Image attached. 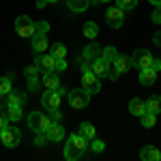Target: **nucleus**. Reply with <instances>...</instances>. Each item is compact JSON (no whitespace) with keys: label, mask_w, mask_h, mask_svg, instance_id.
I'll use <instances>...</instances> for the list:
<instances>
[{"label":"nucleus","mask_w":161,"mask_h":161,"mask_svg":"<svg viewBox=\"0 0 161 161\" xmlns=\"http://www.w3.org/2000/svg\"><path fill=\"white\" fill-rule=\"evenodd\" d=\"M88 148V140L82 137L80 133H71L67 144H64V159L67 161H77L84 157V153Z\"/></svg>","instance_id":"f257e3e1"},{"label":"nucleus","mask_w":161,"mask_h":161,"mask_svg":"<svg viewBox=\"0 0 161 161\" xmlns=\"http://www.w3.org/2000/svg\"><path fill=\"white\" fill-rule=\"evenodd\" d=\"M90 92H88L86 88H73V90H69V95H67V101H69V105L73 108V110H84L88 103H90Z\"/></svg>","instance_id":"f03ea898"},{"label":"nucleus","mask_w":161,"mask_h":161,"mask_svg":"<svg viewBox=\"0 0 161 161\" xmlns=\"http://www.w3.org/2000/svg\"><path fill=\"white\" fill-rule=\"evenodd\" d=\"M26 123H28L32 133H45V129H47V125L52 120H50V116L43 114V112H30L28 118H26Z\"/></svg>","instance_id":"7ed1b4c3"},{"label":"nucleus","mask_w":161,"mask_h":161,"mask_svg":"<svg viewBox=\"0 0 161 161\" xmlns=\"http://www.w3.org/2000/svg\"><path fill=\"white\" fill-rule=\"evenodd\" d=\"M15 32L22 39H32L37 35V26H35V22H32L28 15H19V17L15 19Z\"/></svg>","instance_id":"20e7f679"},{"label":"nucleus","mask_w":161,"mask_h":161,"mask_svg":"<svg viewBox=\"0 0 161 161\" xmlns=\"http://www.w3.org/2000/svg\"><path fill=\"white\" fill-rule=\"evenodd\" d=\"M0 142H2L7 148H15V146L22 142V133H19V129L7 125L4 129H0Z\"/></svg>","instance_id":"39448f33"},{"label":"nucleus","mask_w":161,"mask_h":161,"mask_svg":"<svg viewBox=\"0 0 161 161\" xmlns=\"http://www.w3.org/2000/svg\"><path fill=\"white\" fill-rule=\"evenodd\" d=\"M153 58H155V56H153L148 50L140 47V50H136L131 54V64L136 67L137 71H140V69H148L150 64H153Z\"/></svg>","instance_id":"423d86ee"},{"label":"nucleus","mask_w":161,"mask_h":161,"mask_svg":"<svg viewBox=\"0 0 161 161\" xmlns=\"http://www.w3.org/2000/svg\"><path fill=\"white\" fill-rule=\"evenodd\" d=\"M82 88H86L90 95L101 92V77L95 75L90 69H88V71H82Z\"/></svg>","instance_id":"0eeeda50"},{"label":"nucleus","mask_w":161,"mask_h":161,"mask_svg":"<svg viewBox=\"0 0 161 161\" xmlns=\"http://www.w3.org/2000/svg\"><path fill=\"white\" fill-rule=\"evenodd\" d=\"M105 22H108L110 28H120L125 24V11L120 7H110L105 11Z\"/></svg>","instance_id":"6e6552de"},{"label":"nucleus","mask_w":161,"mask_h":161,"mask_svg":"<svg viewBox=\"0 0 161 161\" xmlns=\"http://www.w3.org/2000/svg\"><path fill=\"white\" fill-rule=\"evenodd\" d=\"M60 95H58V90H47L45 88V92L41 95V105H43V110H56V108H60Z\"/></svg>","instance_id":"1a4fd4ad"},{"label":"nucleus","mask_w":161,"mask_h":161,"mask_svg":"<svg viewBox=\"0 0 161 161\" xmlns=\"http://www.w3.org/2000/svg\"><path fill=\"white\" fill-rule=\"evenodd\" d=\"M35 64H37L39 73H47V71H54V67H56V58H54L52 54H37Z\"/></svg>","instance_id":"9d476101"},{"label":"nucleus","mask_w":161,"mask_h":161,"mask_svg":"<svg viewBox=\"0 0 161 161\" xmlns=\"http://www.w3.org/2000/svg\"><path fill=\"white\" fill-rule=\"evenodd\" d=\"M131 67H133V64H131V56H129V54H116V58L112 60V69H114L118 75L127 73Z\"/></svg>","instance_id":"9b49d317"},{"label":"nucleus","mask_w":161,"mask_h":161,"mask_svg":"<svg viewBox=\"0 0 161 161\" xmlns=\"http://www.w3.org/2000/svg\"><path fill=\"white\" fill-rule=\"evenodd\" d=\"M45 136H47L50 142H62L64 140V127L58 120H52L47 125V129H45Z\"/></svg>","instance_id":"f8f14e48"},{"label":"nucleus","mask_w":161,"mask_h":161,"mask_svg":"<svg viewBox=\"0 0 161 161\" xmlns=\"http://www.w3.org/2000/svg\"><path fill=\"white\" fill-rule=\"evenodd\" d=\"M110 67H112V64H110V62H105L101 56L90 62V71H92L95 75H99V77H105V75L110 73Z\"/></svg>","instance_id":"ddd939ff"},{"label":"nucleus","mask_w":161,"mask_h":161,"mask_svg":"<svg viewBox=\"0 0 161 161\" xmlns=\"http://www.w3.org/2000/svg\"><path fill=\"white\" fill-rule=\"evenodd\" d=\"M43 86L47 88V90H58V88H60L58 71H47V73H43Z\"/></svg>","instance_id":"4468645a"},{"label":"nucleus","mask_w":161,"mask_h":161,"mask_svg":"<svg viewBox=\"0 0 161 161\" xmlns=\"http://www.w3.org/2000/svg\"><path fill=\"white\" fill-rule=\"evenodd\" d=\"M137 80H140V84H142V86H153V84H155V80H157V71H155L153 67H148V69H140Z\"/></svg>","instance_id":"2eb2a0df"},{"label":"nucleus","mask_w":161,"mask_h":161,"mask_svg":"<svg viewBox=\"0 0 161 161\" xmlns=\"http://www.w3.org/2000/svg\"><path fill=\"white\" fill-rule=\"evenodd\" d=\"M82 56H84V60H88V62H92L95 58H99L101 56V45L99 43H88L86 47H84V52H82Z\"/></svg>","instance_id":"dca6fc26"},{"label":"nucleus","mask_w":161,"mask_h":161,"mask_svg":"<svg viewBox=\"0 0 161 161\" xmlns=\"http://www.w3.org/2000/svg\"><path fill=\"white\" fill-rule=\"evenodd\" d=\"M47 47H50V41H47V37H45V35H39V32H37V35L32 37V52H35V54H43Z\"/></svg>","instance_id":"f3484780"},{"label":"nucleus","mask_w":161,"mask_h":161,"mask_svg":"<svg viewBox=\"0 0 161 161\" xmlns=\"http://www.w3.org/2000/svg\"><path fill=\"white\" fill-rule=\"evenodd\" d=\"M140 157L144 161H159L161 159V153L159 148H155V146H142V150H140Z\"/></svg>","instance_id":"a211bd4d"},{"label":"nucleus","mask_w":161,"mask_h":161,"mask_svg":"<svg viewBox=\"0 0 161 161\" xmlns=\"http://www.w3.org/2000/svg\"><path fill=\"white\" fill-rule=\"evenodd\" d=\"M7 116H9V120H13V123H19L22 116H24L22 105L19 103H7Z\"/></svg>","instance_id":"6ab92c4d"},{"label":"nucleus","mask_w":161,"mask_h":161,"mask_svg":"<svg viewBox=\"0 0 161 161\" xmlns=\"http://www.w3.org/2000/svg\"><path fill=\"white\" fill-rule=\"evenodd\" d=\"M90 2L92 0H67V7L73 13H84L86 9H90Z\"/></svg>","instance_id":"aec40b11"},{"label":"nucleus","mask_w":161,"mask_h":161,"mask_svg":"<svg viewBox=\"0 0 161 161\" xmlns=\"http://www.w3.org/2000/svg\"><path fill=\"white\" fill-rule=\"evenodd\" d=\"M129 112H131V114H133V116H142V114H146V103H144V101L142 99H131L129 101Z\"/></svg>","instance_id":"412c9836"},{"label":"nucleus","mask_w":161,"mask_h":161,"mask_svg":"<svg viewBox=\"0 0 161 161\" xmlns=\"http://www.w3.org/2000/svg\"><path fill=\"white\" fill-rule=\"evenodd\" d=\"M26 101H28V95H26L24 90H11L7 95V103H19V105H24Z\"/></svg>","instance_id":"4be33fe9"},{"label":"nucleus","mask_w":161,"mask_h":161,"mask_svg":"<svg viewBox=\"0 0 161 161\" xmlns=\"http://www.w3.org/2000/svg\"><path fill=\"white\" fill-rule=\"evenodd\" d=\"M82 32H84L86 39H97L99 37V26L95 24V22H86L84 28H82Z\"/></svg>","instance_id":"5701e85b"},{"label":"nucleus","mask_w":161,"mask_h":161,"mask_svg":"<svg viewBox=\"0 0 161 161\" xmlns=\"http://www.w3.org/2000/svg\"><path fill=\"white\" fill-rule=\"evenodd\" d=\"M11 90H13V80L9 77V75H2V77H0V95L7 97Z\"/></svg>","instance_id":"b1692460"},{"label":"nucleus","mask_w":161,"mask_h":161,"mask_svg":"<svg viewBox=\"0 0 161 161\" xmlns=\"http://www.w3.org/2000/svg\"><path fill=\"white\" fill-rule=\"evenodd\" d=\"M146 110L153 112V114H161V97L159 95H157V97L153 95V97L146 101Z\"/></svg>","instance_id":"393cba45"},{"label":"nucleus","mask_w":161,"mask_h":161,"mask_svg":"<svg viewBox=\"0 0 161 161\" xmlns=\"http://www.w3.org/2000/svg\"><path fill=\"white\" fill-rule=\"evenodd\" d=\"M77 133H80L82 137H86V140H92V137H95V127H92L90 123H82Z\"/></svg>","instance_id":"a878e982"},{"label":"nucleus","mask_w":161,"mask_h":161,"mask_svg":"<svg viewBox=\"0 0 161 161\" xmlns=\"http://www.w3.org/2000/svg\"><path fill=\"white\" fill-rule=\"evenodd\" d=\"M140 118H142V127H146V129L155 127V123H157V114H153V112H146V114H142Z\"/></svg>","instance_id":"bb28decb"},{"label":"nucleus","mask_w":161,"mask_h":161,"mask_svg":"<svg viewBox=\"0 0 161 161\" xmlns=\"http://www.w3.org/2000/svg\"><path fill=\"white\" fill-rule=\"evenodd\" d=\"M52 56L54 58H67V47L62 43H52Z\"/></svg>","instance_id":"cd10ccee"},{"label":"nucleus","mask_w":161,"mask_h":161,"mask_svg":"<svg viewBox=\"0 0 161 161\" xmlns=\"http://www.w3.org/2000/svg\"><path fill=\"white\" fill-rule=\"evenodd\" d=\"M116 54H118V52H116V47H103V50H101V58L112 64V60L116 58Z\"/></svg>","instance_id":"c85d7f7f"},{"label":"nucleus","mask_w":161,"mask_h":161,"mask_svg":"<svg viewBox=\"0 0 161 161\" xmlns=\"http://www.w3.org/2000/svg\"><path fill=\"white\" fill-rule=\"evenodd\" d=\"M116 7H120L123 11H133L137 7V0H116Z\"/></svg>","instance_id":"c756f323"},{"label":"nucleus","mask_w":161,"mask_h":161,"mask_svg":"<svg viewBox=\"0 0 161 161\" xmlns=\"http://www.w3.org/2000/svg\"><path fill=\"white\" fill-rule=\"evenodd\" d=\"M90 148L95 150V153H103V150H105V144H103V140H95V137H92Z\"/></svg>","instance_id":"7c9ffc66"},{"label":"nucleus","mask_w":161,"mask_h":161,"mask_svg":"<svg viewBox=\"0 0 161 161\" xmlns=\"http://www.w3.org/2000/svg\"><path fill=\"white\" fill-rule=\"evenodd\" d=\"M35 26H37L39 35H47V30H50V24L47 22H35Z\"/></svg>","instance_id":"2f4dec72"},{"label":"nucleus","mask_w":161,"mask_h":161,"mask_svg":"<svg viewBox=\"0 0 161 161\" xmlns=\"http://www.w3.org/2000/svg\"><path fill=\"white\" fill-rule=\"evenodd\" d=\"M47 142H50V140H47L45 133H35V144H37V146H45Z\"/></svg>","instance_id":"473e14b6"},{"label":"nucleus","mask_w":161,"mask_h":161,"mask_svg":"<svg viewBox=\"0 0 161 161\" xmlns=\"http://www.w3.org/2000/svg\"><path fill=\"white\" fill-rule=\"evenodd\" d=\"M9 125V116H7V108H0V129H4Z\"/></svg>","instance_id":"72a5a7b5"},{"label":"nucleus","mask_w":161,"mask_h":161,"mask_svg":"<svg viewBox=\"0 0 161 161\" xmlns=\"http://www.w3.org/2000/svg\"><path fill=\"white\" fill-rule=\"evenodd\" d=\"M39 73V69H37V64H28V67H26L24 69V75L26 77H35V75Z\"/></svg>","instance_id":"f704fd0d"},{"label":"nucleus","mask_w":161,"mask_h":161,"mask_svg":"<svg viewBox=\"0 0 161 161\" xmlns=\"http://www.w3.org/2000/svg\"><path fill=\"white\" fill-rule=\"evenodd\" d=\"M64 69H67V60H64V58H56V67H54V71L60 73V71H64Z\"/></svg>","instance_id":"c9c22d12"},{"label":"nucleus","mask_w":161,"mask_h":161,"mask_svg":"<svg viewBox=\"0 0 161 161\" xmlns=\"http://www.w3.org/2000/svg\"><path fill=\"white\" fill-rule=\"evenodd\" d=\"M150 19L155 22V24H161V7H155V11L150 15Z\"/></svg>","instance_id":"e433bc0d"},{"label":"nucleus","mask_w":161,"mask_h":161,"mask_svg":"<svg viewBox=\"0 0 161 161\" xmlns=\"http://www.w3.org/2000/svg\"><path fill=\"white\" fill-rule=\"evenodd\" d=\"M39 88V80H37V75L35 77H28V90H37Z\"/></svg>","instance_id":"4c0bfd02"},{"label":"nucleus","mask_w":161,"mask_h":161,"mask_svg":"<svg viewBox=\"0 0 161 161\" xmlns=\"http://www.w3.org/2000/svg\"><path fill=\"white\" fill-rule=\"evenodd\" d=\"M52 118H54V120H58V123H60L62 114H60V112H58V108H56V110H50V120H52Z\"/></svg>","instance_id":"58836bf2"},{"label":"nucleus","mask_w":161,"mask_h":161,"mask_svg":"<svg viewBox=\"0 0 161 161\" xmlns=\"http://www.w3.org/2000/svg\"><path fill=\"white\" fill-rule=\"evenodd\" d=\"M54 2H58V0H37V7H39V9H43L45 4H54Z\"/></svg>","instance_id":"ea45409f"},{"label":"nucleus","mask_w":161,"mask_h":161,"mask_svg":"<svg viewBox=\"0 0 161 161\" xmlns=\"http://www.w3.org/2000/svg\"><path fill=\"white\" fill-rule=\"evenodd\" d=\"M153 41H155V45H157V47H161V30H157V32H155Z\"/></svg>","instance_id":"a19ab883"},{"label":"nucleus","mask_w":161,"mask_h":161,"mask_svg":"<svg viewBox=\"0 0 161 161\" xmlns=\"http://www.w3.org/2000/svg\"><path fill=\"white\" fill-rule=\"evenodd\" d=\"M150 67H153L155 71H161V60L159 58H153V64H150Z\"/></svg>","instance_id":"79ce46f5"},{"label":"nucleus","mask_w":161,"mask_h":161,"mask_svg":"<svg viewBox=\"0 0 161 161\" xmlns=\"http://www.w3.org/2000/svg\"><path fill=\"white\" fill-rule=\"evenodd\" d=\"M58 95H60V97H67V95H69V88L60 86V88H58Z\"/></svg>","instance_id":"37998d69"},{"label":"nucleus","mask_w":161,"mask_h":161,"mask_svg":"<svg viewBox=\"0 0 161 161\" xmlns=\"http://www.w3.org/2000/svg\"><path fill=\"white\" fill-rule=\"evenodd\" d=\"M150 4H153V7H161V0H148Z\"/></svg>","instance_id":"c03bdc74"},{"label":"nucleus","mask_w":161,"mask_h":161,"mask_svg":"<svg viewBox=\"0 0 161 161\" xmlns=\"http://www.w3.org/2000/svg\"><path fill=\"white\" fill-rule=\"evenodd\" d=\"M92 2H97V4H105V2H110V0H92Z\"/></svg>","instance_id":"a18cd8bd"},{"label":"nucleus","mask_w":161,"mask_h":161,"mask_svg":"<svg viewBox=\"0 0 161 161\" xmlns=\"http://www.w3.org/2000/svg\"><path fill=\"white\" fill-rule=\"evenodd\" d=\"M4 99H7V97H2V95H0V108L4 105Z\"/></svg>","instance_id":"49530a36"}]
</instances>
